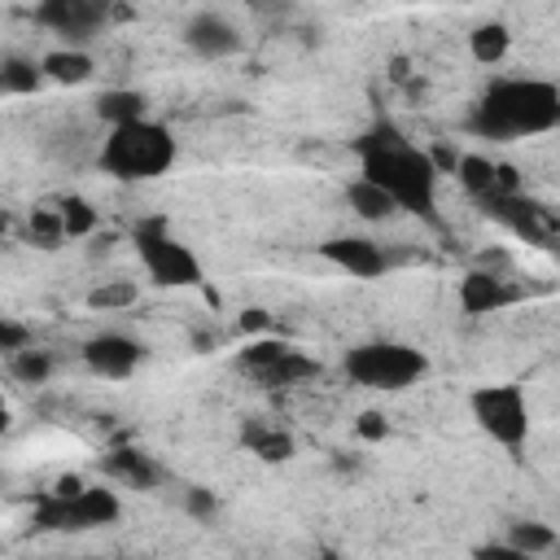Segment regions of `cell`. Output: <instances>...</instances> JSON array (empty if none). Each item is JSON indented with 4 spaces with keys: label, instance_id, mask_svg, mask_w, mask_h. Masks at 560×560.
I'll list each match as a JSON object with an SVG mask.
<instances>
[{
    "label": "cell",
    "instance_id": "cb8c5ba5",
    "mask_svg": "<svg viewBox=\"0 0 560 560\" xmlns=\"http://www.w3.org/2000/svg\"><path fill=\"white\" fill-rule=\"evenodd\" d=\"M9 372H13V381H22V385H48V376L57 372V359H52V350H39V346L31 341V346H22V350L9 354Z\"/></svg>",
    "mask_w": 560,
    "mask_h": 560
},
{
    "label": "cell",
    "instance_id": "1f68e13d",
    "mask_svg": "<svg viewBox=\"0 0 560 560\" xmlns=\"http://www.w3.org/2000/svg\"><path fill=\"white\" fill-rule=\"evenodd\" d=\"M472 556H481V560H525L516 547H508V542H486V547H477Z\"/></svg>",
    "mask_w": 560,
    "mask_h": 560
},
{
    "label": "cell",
    "instance_id": "83f0119b",
    "mask_svg": "<svg viewBox=\"0 0 560 560\" xmlns=\"http://www.w3.org/2000/svg\"><path fill=\"white\" fill-rule=\"evenodd\" d=\"M179 503H184V512L192 516V521H201V525H210L214 516H219V494L210 490V486H184V494H179Z\"/></svg>",
    "mask_w": 560,
    "mask_h": 560
},
{
    "label": "cell",
    "instance_id": "8992f818",
    "mask_svg": "<svg viewBox=\"0 0 560 560\" xmlns=\"http://www.w3.org/2000/svg\"><path fill=\"white\" fill-rule=\"evenodd\" d=\"M118 521H122V499L105 481L101 486L83 481L70 494L48 490L31 512V525L44 534H92V529H109Z\"/></svg>",
    "mask_w": 560,
    "mask_h": 560
},
{
    "label": "cell",
    "instance_id": "d6986e66",
    "mask_svg": "<svg viewBox=\"0 0 560 560\" xmlns=\"http://www.w3.org/2000/svg\"><path fill=\"white\" fill-rule=\"evenodd\" d=\"M346 206H350L363 223H389V219L402 214L398 201H394L381 184H372V179H363V175H354V179L346 184Z\"/></svg>",
    "mask_w": 560,
    "mask_h": 560
},
{
    "label": "cell",
    "instance_id": "6da1fadb",
    "mask_svg": "<svg viewBox=\"0 0 560 560\" xmlns=\"http://www.w3.org/2000/svg\"><path fill=\"white\" fill-rule=\"evenodd\" d=\"M359 158V175L381 184L402 214L424 219L429 228H442L438 214V166L429 158V149H420L416 140H407V131L394 118H376L368 131H359V140L350 144Z\"/></svg>",
    "mask_w": 560,
    "mask_h": 560
},
{
    "label": "cell",
    "instance_id": "ffe728a7",
    "mask_svg": "<svg viewBox=\"0 0 560 560\" xmlns=\"http://www.w3.org/2000/svg\"><path fill=\"white\" fill-rule=\"evenodd\" d=\"M92 114H96V122L118 127V122L144 118V114H149V96L136 92V88H105V92L92 101Z\"/></svg>",
    "mask_w": 560,
    "mask_h": 560
},
{
    "label": "cell",
    "instance_id": "5bb4252c",
    "mask_svg": "<svg viewBox=\"0 0 560 560\" xmlns=\"http://www.w3.org/2000/svg\"><path fill=\"white\" fill-rule=\"evenodd\" d=\"M455 302H459L464 315H494V311L521 302V289L494 267H472V271H464L459 289H455Z\"/></svg>",
    "mask_w": 560,
    "mask_h": 560
},
{
    "label": "cell",
    "instance_id": "4316f807",
    "mask_svg": "<svg viewBox=\"0 0 560 560\" xmlns=\"http://www.w3.org/2000/svg\"><path fill=\"white\" fill-rule=\"evenodd\" d=\"M140 302V284L136 280H101L88 289V306L92 311H131Z\"/></svg>",
    "mask_w": 560,
    "mask_h": 560
},
{
    "label": "cell",
    "instance_id": "30bf717a",
    "mask_svg": "<svg viewBox=\"0 0 560 560\" xmlns=\"http://www.w3.org/2000/svg\"><path fill=\"white\" fill-rule=\"evenodd\" d=\"M477 206H481L486 219L503 223L512 236H521V241H529V245L551 249L556 236H560V219H556V210H551L547 201L529 197L525 188H516V192H494V197H486V201H477Z\"/></svg>",
    "mask_w": 560,
    "mask_h": 560
},
{
    "label": "cell",
    "instance_id": "8fae6325",
    "mask_svg": "<svg viewBox=\"0 0 560 560\" xmlns=\"http://www.w3.org/2000/svg\"><path fill=\"white\" fill-rule=\"evenodd\" d=\"M79 354H83V363H88L92 376H101V381H127L149 359V346L140 337L122 332V328H101V332H92L83 341Z\"/></svg>",
    "mask_w": 560,
    "mask_h": 560
},
{
    "label": "cell",
    "instance_id": "d6a6232c",
    "mask_svg": "<svg viewBox=\"0 0 560 560\" xmlns=\"http://www.w3.org/2000/svg\"><path fill=\"white\" fill-rule=\"evenodd\" d=\"M9 429H13V411H9V402L0 394V433H9Z\"/></svg>",
    "mask_w": 560,
    "mask_h": 560
},
{
    "label": "cell",
    "instance_id": "2e32d148",
    "mask_svg": "<svg viewBox=\"0 0 560 560\" xmlns=\"http://www.w3.org/2000/svg\"><path fill=\"white\" fill-rule=\"evenodd\" d=\"M101 472H105L109 481L127 486V490H140V494H149V490H158V486L166 481V468H162L149 451L127 446V442H118V446H109V451L101 455Z\"/></svg>",
    "mask_w": 560,
    "mask_h": 560
},
{
    "label": "cell",
    "instance_id": "7a4b0ae2",
    "mask_svg": "<svg viewBox=\"0 0 560 560\" xmlns=\"http://www.w3.org/2000/svg\"><path fill=\"white\" fill-rule=\"evenodd\" d=\"M556 127H560V88L538 74L490 79L464 114V131L477 140H494V144L534 140Z\"/></svg>",
    "mask_w": 560,
    "mask_h": 560
},
{
    "label": "cell",
    "instance_id": "f1b7e54d",
    "mask_svg": "<svg viewBox=\"0 0 560 560\" xmlns=\"http://www.w3.org/2000/svg\"><path fill=\"white\" fill-rule=\"evenodd\" d=\"M31 341H35V337H31V328H26V324H18V319L0 315V350H4V354L22 350V346H31Z\"/></svg>",
    "mask_w": 560,
    "mask_h": 560
},
{
    "label": "cell",
    "instance_id": "52a82bcc",
    "mask_svg": "<svg viewBox=\"0 0 560 560\" xmlns=\"http://www.w3.org/2000/svg\"><path fill=\"white\" fill-rule=\"evenodd\" d=\"M232 368L262 385V389H293V385H306L319 376V359H311L306 350H298L293 341H280V337H254L245 341L236 354H232Z\"/></svg>",
    "mask_w": 560,
    "mask_h": 560
},
{
    "label": "cell",
    "instance_id": "e0dca14e",
    "mask_svg": "<svg viewBox=\"0 0 560 560\" xmlns=\"http://www.w3.org/2000/svg\"><path fill=\"white\" fill-rule=\"evenodd\" d=\"M236 438H241V446H245L254 459H262V464H289V459L298 455L293 433L280 429V424H271V420H258V416L241 420Z\"/></svg>",
    "mask_w": 560,
    "mask_h": 560
},
{
    "label": "cell",
    "instance_id": "ba28073f",
    "mask_svg": "<svg viewBox=\"0 0 560 560\" xmlns=\"http://www.w3.org/2000/svg\"><path fill=\"white\" fill-rule=\"evenodd\" d=\"M468 411L477 420V429L499 442L503 451H521L529 442V402H525V389L512 385V381H490V385H477L468 394Z\"/></svg>",
    "mask_w": 560,
    "mask_h": 560
},
{
    "label": "cell",
    "instance_id": "f546056e",
    "mask_svg": "<svg viewBox=\"0 0 560 560\" xmlns=\"http://www.w3.org/2000/svg\"><path fill=\"white\" fill-rule=\"evenodd\" d=\"M354 433H359L363 442H385V438H389V420H385L381 411H363V416L354 420Z\"/></svg>",
    "mask_w": 560,
    "mask_h": 560
},
{
    "label": "cell",
    "instance_id": "4dcf8cb0",
    "mask_svg": "<svg viewBox=\"0 0 560 560\" xmlns=\"http://www.w3.org/2000/svg\"><path fill=\"white\" fill-rule=\"evenodd\" d=\"M267 328H271V315L262 306H245L236 319V332H267Z\"/></svg>",
    "mask_w": 560,
    "mask_h": 560
},
{
    "label": "cell",
    "instance_id": "7c38bea8",
    "mask_svg": "<svg viewBox=\"0 0 560 560\" xmlns=\"http://www.w3.org/2000/svg\"><path fill=\"white\" fill-rule=\"evenodd\" d=\"M179 39H184V48H188L192 57H201V61H223V57H236V52L245 48L241 26H236L228 13H219V9H197V13L184 22Z\"/></svg>",
    "mask_w": 560,
    "mask_h": 560
},
{
    "label": "cell",
    "instance_id": "277c9868",
    "mask_svg": "<svg viewBox=\"0 0 560 560\" xmlns=\"http://www.w3.org/2000/svg\"><path fill=\"white\" fill-rule=\"evenodd\" d=\"M131 245L144 267V276L158 289H206V267L188 241L171 232L162 214H144L131 223Z\"/></svg>",
    "mask_w": 560,
    "mask_h": 560
},
{
    "label": "cell",
    "instance_id": "e575fe53",
    "mask_svg": "<svg viewBox=\"0 0 560 560\" xmlns=\"http://www.w3.org/2000/svg\"><path fill=\"white\" fill-rule=\"evenodd\" d=\"M0 486H4V472H0Z\"/></svg>",
    "mask_w": 560,
    "mask_h": 560
},
{
    "label": "cell",
    "instance_id": "484cf974",
    "mask_svg": "<svg viewBox=\"0 0 560 560\" xmlns=\"http://www.w3.org/2000/svg\"><path fill=\"white\" fill-rule=\"evenodd\" d=\"M52 206H57V214H61L66 236H92V232H96V223H101L96 206H92L88 197H79V192H61Z\"/></svg>",
    "mask_w": 560,
    "mask_h": 560
},
{
    "label": "cell",
    "instance_id": "4fadbf2b",
    "mask_svg": "<svg viewBox=\"0 0 560 560\" xmlns=\"http://www.w3.org/2000/svg\"><path fill=\"white\" fill-rule=\"evenodd\" d=\"M315 254L324 262H332L337 271L354 276V280H376V276H385L394 267L389 249L381 241H372V236H328V241L315 245Z\"/></svg>",
    "mask_w": 560,
    "mask_h": 560
},
{
    "label": "cell",
    "instance_id": "7402d4cb",
    "mask_svg": "<svg viewBox=\"0 0 560 560\" xmlns=\"http://www.w3.org/2000/svg\"><path fill=\"white\" fill-rule=\"evenodd\" d=\"M503 542L516 547L525 560H538V556H551V551L560 547V534H556V525L525 516V521H512V525H508V538H503Z\"/></svg>",
    "mask_w": 560,
    "mask_h": 560
},
{
    "label": "cell",
    "instance_id": "5b68a950",
    "mask_svg": "<svg viewBox=\"0 0 560 560\" xmlns=\"http://www.w3.org/2000/svg\"><path fill=\"white\" fill-rule=\"evenodd\" d=\"M341 372L363 385V389H376V394H398V389H411L420 376H429V359L424 350L407 346V341H359L341 354Z\"/></svg>",
    "mask_w": 560,
    "mask_h": 560
},
{
    "label": "cell",
    "instance_id": "ac0fdd59",
    "mask_svg": "<svg viewBox=\"0 0 560 560\" xmlns=\"http://www.w3.org/2000/svg\"><path fill=\"white\" fill-rule=\"evenodd\" d=\"M39 70H44V79H48V83L79 88V83H88V79L96 74V61H92V52H88V48L61 44V48H52V52H44V57H39Z\"/></svg>",
    "mask_w": 560,
    "mask_h": 560
},
{
    "label": "cell",
    "instance_id": "9a60e30c",
    "mask_svg": "<svg viewBox=\"0 0 560 560\" xmlns=\"http://www.w3.org/2000/svg\"><path fill=\"white\" fill-rule=\"evenodd\" d=\"M451 175L459 179V188H464L472 201H486V197H494V192H516V188H525L512 166L490 162L486 153H459L455 166H451Z\"/></svg>",
    "mask_w": 560,
    "mask_h": 560
},
{
    "label": "cell",
    "instance_id": "836d02e7",
    "mask_svg": "<svg viewBox=\"0 0 560 560\" xmlns=\"http://www.w3.org/2000/svg\"><path fill=\"white\" fill-rule=\"evenodd\" d=\"M13 232V214L9 210H0V236H9Z\"/></svg>",
    "mask_w": 560,
    "mask_h": 560
},
{
    "label": "cell",
    "instance_id": "3957f363",
    "mask_svg": "<svg viewBox=\"0 0 560 560\" xmlns=\"http://www.w3.org/2000/svg\"><path fill=\"white\" fill-rule=\"evenodd\" d=\"M179 158V144L171 136L166 122L158 118H131V122H118L105 131L101 149H96V166L118 179V184H149V179H162Z\"/></svg>",
    "mask_w": 560,
    "mask_h": 560
},
{
    "label": "cell",
    "instance_id": "d4e9b609",
    "mask_svg": "<svg viewBox=\"0 0 560 560\" xmlns=\"http://www.w3.org/2000/svg\"><path fill=\"white\" fill-rule=\"evenodd\" d=\"M22 241H26V245H35V249H61V241H66V228H61V214H57V206H35V210L26 214Z\"/></svg>",
    "mask_w": 560,
    "mask_h": 560
},
{
    "label": "cell",
    "instance_id": "9c48e42d",
    "mask_svg": "<svg viewBox=\"0 0 560 560\" xmlns=\"http://www.w3.org/2000/svg\"><path fill=\"white\" fill-rule=\"evenodd\" d=\"M127 0H35V22L52 35H61V44H92L122 9Z\"/></svg>",
    "mask_w": 560,
    "mask_h": 560
},
{
    "label": "cell",
    "instance_id": "44dd1931",
    "mask_svg": "<svg viewBox=\"0 0 560 560\" xmlns=\"http://www.w3.org/2000/svg\"><path fill=\"white\" fill-rule=\"evenodd\" d=\"M48 79H44V70H39L35 57H26V52H0V96H31Z\"/></svg>",
    "mask_w": 560,
    "mask_h": 560
},
{
    "label": "cell",
    "instance_id": "603a6c76",
    "mask_svg": "<svg viewBox=\"0 0 560 560\" xmlns=\"http://www.w3.org/2000/svg\"><path fill=\"white\" fill-rule=\"evenodd\" d=\"M468 52L477 66H499L512 52V31L503 22H477L468 31Z\"/></svg>",
    "mask_w": 560,
    "mask_h": 560
}]
</instances>
